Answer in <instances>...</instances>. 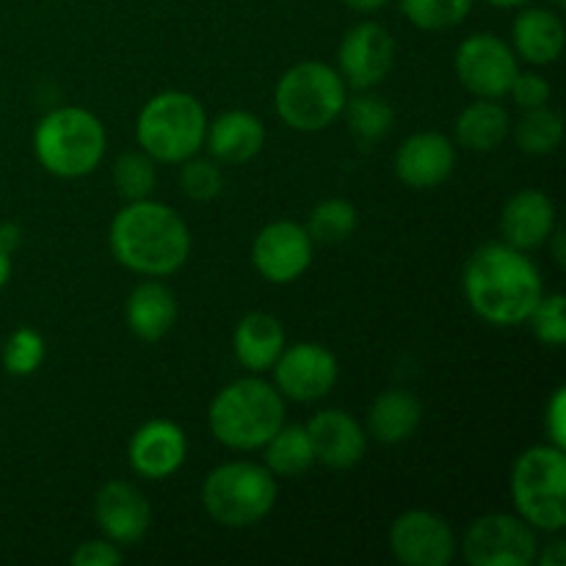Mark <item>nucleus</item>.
Segmentation results:
<instances>
[{"label":"nucleus","instance_id":"1","mask_svg":"<svg viewBox=\"0 0 566 566\" xmlns=\"http://www.w3.org/2000/svg\"><path fill=\"white\" fill-rule=\"evenodd\" d=\"M542 296L545 285L536 263L509 243H484L464 265V298L486 324H523Z\"/></svg>","mask_w":566,"mask_h":566},{"label":"nucleus","instance_id":"2","mask_svg":"<svg viewBox=\"0 0 566 566\" xmlns=\"http://www.w3.org/2000/svg\"><path fill=\"white\" fill-rule=\"evenodd\" d=\"M111 252L136 274L169 276L191 258V232L177 210L147 197L114 216Z\"/></svg>","mask_w":566,"mask_h":566},{"label":"nucleus","instance_id":"3","mask_svg":"<svg viewBox=\"0 0 566 566\" xmlns=\"http://www.w3.org/2000/svg\"><path fill=\"white\" fill-rule=\"evenodd\" d=\"M208 423L221 446L232 451H254L285 423V401L269 381L238 379L213 398Z\"/></svg>","mask_w":566,"mask_h":566},{"label":"nucleus","instance_id":"4","mask_svg":"<svg viewBox=\"0 0 566 566\" xmlns=\"http://www.w3.org/2000/svg\"><path fill=\"white\" fill-rule=\"evenodd\" d=\"M105 147L108 136L103 122L92 111L75 105L50 111L33 133V153L39 164L64 180L92 175L103 164Z\"/></svg>","mask_w":566,"mask_h":566},{"label":"nucleus","instance_id":"5","mask_svg":"<svg viewBox=\"0 0 566 566\" xmlns=\"http://www.w3.org/2000/svg\"><path fill=\"white\" fill-rule=\"evenodd\" d=\"M276 475L258 462L219 464L202 484V506L224 528H252L276 506Z\"/></svg>","mask_w":566,"mask_h":566},{"label":"nucleus","instance_id":"6","mask_svg":"<svg viewBox=\"0 0 566 566\" xmlns=\"http://www.w3.org/2000/svg\"><path fill=\"white\" fill-rule=\"evenodd\" d=\"M208 116L188 92H160L136 119L138 147L160 164H182L205 147Z\"/></svg>","mask_w":566,"mask_h":566},{"label":"nucleus","instance_id":"7","mask_svg":"<svg viewBox=\"0 0 566 566\" xmlns=\"http://www.w3.org/2000/svg\"><path fill=\"white\" fill-rule=\"evenodd\" d=\"M512 501L517 517L531 528L558 534L566 528V457L564 448L534 446L512 468Z\"/></svg>","mask_w":566,"mask_h":566},{"label":"nucleus","instance_id":"8","mask_svg":"<svg viewBox=\"0 0 566 566\" xmlns=\"http://www.w3.org/2000/svg\"><path fill=\"white\" fill-rule=\"evenodd\" d=\"M274 105L291 130L318 133L343 114L346 81L324 61H302L280 77Z\"/></svg>","mask_w":566,"mask_h":566},{"label":"nucleus","instance_id":"9","mask_svg":"<svg viewBox=\"0 0 566 566\" xmlns=\"http://www.w3.org/2000/svg\"><path fill=\"white\" fill-rule=\"evenodd\" d=\"M470 566H531L539 556L534 528L514 514H484L462 539Z\"/></svg>","mask_w":566,"mask_h":566},{"label":"nucleus","instance_id":"10","mask_svg":"<svg viewBox=\"0 0 566 566\" xmlns=\"http://www.w3.org/2000/svg\"><path fill=\"white\" fill-rule=\"evenodd\" d=\"M462 86L481 99H501L517 77V53L495 33H473L464 39L453 59Z\"/></svg>","mask_w":566,"mask_h":566},{"label":"nucleus","instance_id":"11","mask_svg":"<svg viewBox=\"0 0 566 566\" xmlns=\"http://www.w3.org/2000/svg\"><path fill=\"white\" fill-rule=\"evenodd\" d=\"M396 64V39L379 22H357L337 48V72L348 86L368 92L387 81Z\"/></svg>","mask_w":566,"mask_h":566},{"label":"nucleus","instance_id":"12","mask_svg":"<svg viewBox=\"0 0 566 566\" xmlns=\"http://www.w3.org/2000/svg\"><path fill=\"white\" fill-rule=\"evenodd\" d=\"M280 396L293 401L313 403L329 396L337 385V359L321 343H296L282 348L276 363L271 365Z\"/></svg>","mask_w":566,"mask_h":566},{"label":"nucleus","instance_id":"13","mask_svg":"<svg viewBox=\"0 0 566 566\" xmlns=\"http://www.w3.org/2000/svg\"><path fill=\"white\" fill-rule=\"evenodd\" d=\"M252 263L263 280L291 285L313 263V238L296 221H271L252 243Z\"/></svg>","mask_w":566,"mask_h":566},{"label":"nucleus","instance_id":"14","mask_svg":"<svg viewBox=\"0 0 566 566\" xmlns=\"http://www.w3.org/2000/svg\"><path fill=\"white\" fill-rule=\"evenodd\" d=\"M390 551L407 566H448L457 556V536L440 514L412 509L390 525Z\"/></svg>","mask_w":566,"mask_h":566},{"label":"nucleus","instance_id":"15","mask_svg":"<svg viewBox=\"0 0 566 566\" xmlns=\"http://www.w3.org/2000/svg\"><path fill=\"white\" fill-rule=\"evenodd\" d=\"M94 520L105 539L114 545H136L147 536L153 509L138 486L127 481H108L94 497Z\"/></svg>","mask_w":566,"mask_h":566},{"label":"nucleus","instance_id":"16","mask_svg":"<svg viewBox=\"0 0 566 566\" xmlns=\"http://www.w3.org/2000/svg\"><path fill=\"white\" fill-rule=\"evenodd\" d=\"M304 429H307L315 462L332 470L357 468L368 451L365 429L343 409H324V412L313 415Z\"/></svg>","mask_w":566,"mask_h":566},{"label":"nucleus","instance_id":"17","mask_svg":"<svg viewBox=\"0 0 566 566\" xmlns=\"http://www.w3.org/2000/svg\"><path fill=\"white\" fill-rule=\"evenodd\" d=\"M453 166H457L453 142L434 130H423L403 138V144L396 153L398 180L403 186L415 188V191L442 186L453 175Z\"/></svg>","mask_w":566,"mask_h":566},{"label":"nucleus","instance_id":"18","mask_svg":"<svg viewBox=\"0 0 566 566\" xmlns=\"http://www.w3.org/2000/svg\"><path fill=\"white\" fill-rule=\"evenodd\" d=\"M188 457L186 431L171 420H147L138 426L136 434L127 446V459L130 468L144 479H169L182 468Z\"/></svg>","mask_w":566,"mask_h":566},{"label":"nucleus","instance_id":"19","mask_svg":"<svg viewBox=\"0 0 566 566\" xmlns=\"http://www.w3.org/2000/svg\"><path fill=\"white\" fill-rule=\"evenodd\" d=\"M553 230H556V205L539 188L517 191L501 213L503 243L520 249V252L545 247Z\"/></svg>","mask_w":566,"mask_h":566},{"label":"nucleus","instance_id":"20","mask_svg":"<svg viewBox=\"0 0 566 566\" xmlns=\"http://www.w3.org/2000/svg\"><path fill=\"white\" fill-rule=\"evenodd\" d=\"M210 155L221 164H249L265 144V127L249 111H224L205 130Z\"/></svg>","mask_w":566,"mask_h":566},{"label":"nucleus","instance_id":"21","mask_svg":"<svg viewBox=\"0 0 566 566\" xmlns=\"http://www.w3.org/2000/svg\"><path fill=\"white\" fill-rule=\"evenodd\" d=\"M564 22L551 9H525L520 11L512 25L514 50L523 61L534 66L556 64L564 50Z\"/></svg>","mask_w":566,"mask_h":566},{"label":"nucleus","instance_id":"22","mask_svg":"<svg viewBox=\"0 0 566 566\" xmlns=\"http://www.w3.org/2000/svg\"><path fill=\"white\" fill-rule=\"evenodd\" d=\"M125 321L144 343L164 340L177 321V298L160 282H142L133 287L125 304Z\"/></svg>","mask_w":566,"mask_h":566},{"label":"nucleus","instance_id":"23","mask_svg":"<svg viewBox=\"0 0 566 566\" xmlns=\"http://www.w3.org/2000/svg\"><path fill=\"white\" fill-rule=\"evenodd\" d=\"M282 348H285V329H282L280 318H274L271 313L243 315L241 324L235 326V335H232L235 359L252 374L271 370Z\"/></svg>","mask_w":566,"mask_h":566},{"label":"nucleus","instance_id":"24","mask_svg":"<svg viewBox=\"0 0 566 566\" xmlns=\"http://www.w3.org/2000/svg\"><path fill=\"white\" fill-rule=\"evenodd\" d=\"M423 420V403L407 390H385L368 412V429L374 440L398 446L418 431Z\"/></svg>","mask_w":566,"mask_h":566},{"label":"nucleus","instance_id":"25","mask_svg":"<svg viewBox=\"0 0 566 566\" xmlns=\"http://www.w3.org/2000/svg\"><path fill=\"white\" fill-rule=\"evenodd\" d=\"M453 133H457L459 147L470 153H492L512 133V119L501 103L479 97L459 114Z\"/></svg>","mask_w":566,"mask_h":566},{"label":"nucleus","instance_id":"26","mask_svg":"<svg viewBox=\"0 0 566 566\" xmlns=\"http://www.w3.org/2000/svg\"><path fill=\"white\" fill-rule=\"evenodd\" d=\"M265 468L276 475V479H296V475L307 473L315 464L313 446L304 426H280L274 437L265 442Z\"/></svg>","mask_w":566,"mask_h":566},{"label":"nucleus","instance_id":"27","mask_svg":"<svg viewBox=\"0 0 566 566\" xmlns=\"http://www.w3.org/2000/svg\"><path fill=\"white\" fill-rule=\"evenodd\" d=\"M564 122L558 111L551 105H539V108L523 111L520 122L514 125V142L523 153L528 155H551L562 144Z\"/></svg>","mask_w":566,"mask_h":566},{"label":"nucleus","instance_id":"28","mask_svg":"<svg viewBox=\"0 0 566 566\" xmlns=\"http://www.w3.org/2000/svg\"><path fill=\"white\" fill-rule=\"evenodd\" d=\"M343 114H346L354 138H357L359 144H365V147L381 142V138L390 133L392 119H396L390 103H387L385 97H379V94H370V92L359 94V97L354 99H346Z\"/></svg>","mask_w":566,"mask_h":566},{"label":"nucleus","instance_id":"29","mask_svg":"<svg viewBox=\"0 0 566 566\" xmlns=\"http://www.w3.org/2000/svg\"><path fill=\"white\" fill-rule=\"evenodd\" d=\"M357 230V208L346 199H324L313 208L307 232L313 243H343Z\"/></svg>","mask_w":566,"mask_h":566},{"label":"nucleus","instance_id":"30","mask_svg":"<svg viewBox=\"0 0 566 566\" xmlns=\"http://www.w3.org/2000/svg\"><path fill=\"white\" fill-rule=\"evenodd\" d=\"M403 17L420 31H448L468 20L475 0H398Z\"/></svg>","mask_w":566,"mask_h":566},{"label":"nucleus","instance_id":"31","mask_svg":"<svg viewBox=\"0 0 566 566\" xmlns=\"http://www.w3.org/2000/svg\"><path fill=\"white\" fill-rule=\"evenodd\" d=\"M158 186L155 160L147 153H125L114 166V188L127 202L147 199Z\"/></svg>","mask_w":566,"mask_h":566},{"label":"nucleus","instance_id":"32","mask_svg":"<svg viewBox=\"0 0 566 566\" xmlns=\"http://www.w3.org/2000/svg\"><path fill=\"white\" fill-rule=\"evenodd\" d=\"M44 363V337L31 326H20L3 346V368L11 376H31Z\"/></svg>","mask_w":566,"mask_h":566},{"label":"nucleus","instance_id":"33","mask_svg":"<svg viewBox=\"0 0 566 566\" xmlns=\"http://www.w3.org/2000/svg\"><path fill=\"white\" fill-rule=\"evenodd\" d=\"M180 188L193 202H210L224 188V175L219 166L208 158H188L182 160L180 169Z\"/></svg>","mask_w":566,"mask_h":566},{"label":"nucleus","instance_id":"34","mask_svg":"<svg viewBox=\"0 0 566 566\" xmlns=\"http://www.w3.org/2000/svg\"><path fill=\"white\" fill-rule=\"evenodd\" d=\"M531 329H534L536 340L545 346H564L566 343V298L562 293H551L542 296L539 304L531 310L528 315Z\"/></svg>","mask_w":566,"mask_h":566},{"label":"nucleus","instance_id":"35","mask_svg":"<svg viewBox=\"0 0 566 566\" xmlns=\"http://www.w3.org/2000/svg\"><path fill=\"white\" fill-rule=\"evenodd\" d=\"M509 94H512L514 103H517L520 108L528 111V108H539V105L551 103L553 88L551 83H547L542 75H536V72H517Z\"/></svg>","mask_w":566,"mask_h":566},{"label":"nucleus","instance_id":"36","mask_svg":"<svg viewBox=\"0 0 566 566\" xmlns=\"http://www.w3.org/2000/svg\"><path fill=\"white\" fill-rule=\"evenodd\" d=\"M70 562L72 566H116L122 562V551L111 539H92L77 545Z\"/></svg>","mask_w":566,"mask_h":566},{"label":"nucleus","instance_id":"37","mask_svg":"<svg viewBox=\"0 0 566 566\" xmlns=\"http://www.w3.org/2000/svg\"><path fill=\"white\" fill-rule=\"evenodd\" d=\"M547 434H551V442L558 448H566V390L564 387H558L556 392H553L551 403H547Z\"/></svg>","mask_w":566,"mask_h":566},{"label":"nucleus","instance_id":"38","mask_svg":"<svg viewBox=\"0 0 566 566\" xmlns=\"http://www.w3.org/2000/svg\"><path fill=\"white\" fill-rule=\"evenodd\" d=\"M539 558L542 566H564L566 564V545L564 539H553L551 545H545V553Z\"/></svg>","mask_w":566,"mask_h":566},{"label":"nucleus","instance_id":"39","mask_svg":"<svg viewBox=\"0 0 566 566\" xmlns=\"http://www.w3.org/2000/svg\"><path fill=\"white\" fill-rule=\"evenodd\" d=\"M22 241V230L17 224H11V221H6V224H0V249L3 252H14L17 247H20Z\"/></svg>","mask_w":566,"mask_h":566},{"label":"nucleus","instance_id":"40","mask_svg":"<svg viewBox=\"0 0 566 566\" xmlns=\"http://www.w3.org/2000/svg\"><path fill=\"white\" fill-rule=\"evenodd\" d=\"M343 3H346L352 11H357V14H374V11L385 9L390 0H343Z\"/></svg>","mask_w":566,"mask_h":566},{"label":"nucleus","instance_id":"41","mask_svg":"<svg viewBox=\"0 0 566 566\" xmlns=\"http://www.w3.org/2000/svg\"><path fill=\"white\" fill-rule=\"evenodd\" d=\"M553 258H556L558 265H566V254H564V232L553 230Z\"/></svg>","mask_w":566,"mask_h":566},{"label":"nucleus","instance_id":"42","mask_svg":"<svg viewBox=\"0 0 566 566\" xmlns=\"http://www.w3.org/2000/svg\"><path fill=\"white\" fill-rule=\"evenodd\" d=\"M9 276H11V254L0 249V287L9 282Z\"/></svg>","mask_w":566,"mask_h":566},{"label":"nucleus","instance_id":"43","mask_svg":"<svg viewBox=\"0 0 566 566\" xmlns=\"http://www.w3.org/2000/svg\"><path fill=\"white\" fill-rule=\"evenodd\" d=\"M490 6H497V9H517V6H525L528 0H486Z\"/></svg>","mask_w":566,"mask_h":566},{"label":"nucleus","instance_id":"44","mask_svg":"<svg viewBox=\"0 0 566 566\" xmlns=\"http://www.w3.org/2000/svg\"><path fill=\"white\" fill-rule=\"evenodd\" d=\"M551 3L556 6V9H564V6H566V0H551Z\"/></svg>","mask_w":566,"mask_h":566}]
</instances>
